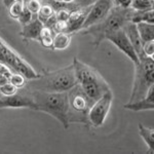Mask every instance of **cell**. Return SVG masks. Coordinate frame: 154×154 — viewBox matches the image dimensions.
<instances>
[{
	"instance_id": "obj_30",
	"label": "cell",
	"mask_w": 154,
	"mask_h": 154,
	"mask_svg": "<svg viewBox=\"0 0 154 154\" xmlns=\"http://www.w3.org/2000/svg\"><path fill=\"white\" fill-rule=\"evenodd\" d=\"M97 0H74L75 4L79 8H83V7H88L91 6L94 2H96Z\"/></svg>"
},
{
	"instance_id": "obj_23",
	"label": "cell",
	"mask_w": 154,
	"mask_h": 154,
	"mask_svg": "<svg viewBox=\"0 0 154 154\" xmlns=\"http://www.w3.org/2000/svg\"><path fill=\"white\" fill-rule=\"evenodd\" d=\"M54 14V9L51 8V6H49L48 4H43V5H41L38 14H37V18L44 24L46 22V20H48L49 17L53 16Z\"/></svg>"
},
{
	"instance_id": "obj_26",
	"label": "cell",
	"mask_w": 154,
	"mask_h": 154,
	"mask_svg": "<svg viewBox=\"0 0 154 154\" xmlns=\"http://www.w3.org/2000/svg\"><path fill=\"white\" fill-rule=\"evenodd\" d=\"M34 16H35V14H32V12L30 11L26 6H25V7H24V9H23V11H22V12H21V14L19 16L18 20H19L20 23H21V24L24 26V25L28 24L29 22H31V21H32V19L34 18Z\"/></svg>"
},
{
	"instance_id": "obj_14",
	"label": "cell",
	"mask_w": 154,
	"mask_h": 154,
	"mask_svg": "<svg viewBox=\"0 0 154 154\" xmlns=\"http://www.w3.org/2000/svg\"><path fill=\"white\" fill-rule=\"evenodd\" d=\"M154 86H150L148 89L146 96L143 99L133 102V103H128L125 105V109L131 111H142V110H153L154 109V99H153V88Z\"/></svg>"
},
{
	"instance_id": "obj_29",
	"label": "cell",
	"mask_w": 154,
	"mask_h": 154,
	"mask_svg": "<svg viewBox=\"0 0 154 154\" xmlns=\"http://www.w3.org/2000/svg\"><path fill=\"white\" fill-rule=\"evenodd\" d=\"M69 14H70V11H65V9H60V11H56V18L58 21H61V22H66L67 19H68L69 17Z\"/></svg>"
},
{
	"instance_id": "obj_22",
	"label": "cell",
	"mask_w": 154,
	"mask_h": 154,
	"mask_svg": "<svg viewBox=\"0 0 154 154\" xmlns=\"http://www.w3.org/2000/svg\"><path fill=\"white\" fill-rule=\"evenodd\" d=\"M24 0H16V1L12 2L11 6H9V14H11V18L18 19L22 11L24 9Z\"/></svg>"
},
{
	"instance_id": "obj_7",
	"label": "cell",
	"mask_w": 154,
	"mask_h": 154,
	"mask_svg": "<svg viewBox=\"0 0 154 154\" xmlns=\"http://www.w3.org/2000/svg\"><path fill=\"white\" fill-rule=\"evenodd\" d=\"M0 63L8 65L14 72L22 74L28 80L34 79L38 76L34 69L18 54L9 48L1 39H0Z\"/></svg>"
},
{
	"instance_id": "obj_25",
	"label": "cell",
	"mask_w": 154,
	"mask_h": 154,
	"mask_svg": "<svg viewBox=\"0 0 154 154\" xmlns=\"http://www.w3.org/2000/svg\"><path fill=\"white\" fill-rule=\"evenodd\" d=\"M18 89H19L18 88H16V86H14V84H11L9 81H7V82L0 85V93H1L3 96L14 95V94L18 91Z\"/></svg>"
},
{
	"instance_id": "obj_18",
	"label": "cell",
	"mask_w": 154,
	"mask_h": 154,
	"mask_svg": "<svg viewBox=\"0 0 154 154\" xmlns=\"http://www.w3.org/2000/svg\"><path fill=\"white\" fill-rule=\"evenodd\" d=\"M131 22L134 24H138L141 22L148 24H154V11L149 9V11H134L131 16Z\"/></svg>"
},
{
	"instance_id": "obj_1",
	"label": "cell",
	"mask_w": 154,
	"mask_h": 154,
	"mask_svg": "<svg viewBox=\"0 0 154 154\" xmlns=\"http://www.w3.org/2000/svg\"><path fill=\"white\" fill-rule=\"evenodd\" d=\"M77 84V79L74 73L73 65L66 67L61 70H57L43 75H38L31 79L25 86L29 91H40L46 93H63Z\"/></svg>"
},
{
	"instance_id": "obj_3",
	"label": "cell",
	"mask_w": 154,
	"mask_h": 154,
	"mask_svg": "<svg viewBox=\"0 0 154 154\" xmlns=\"http://www.w3.org/2000/svg\"><path fill=\"white\" fill-rule=\"evenodd\" d=\"M73 68L77 83L93 102L97 101L103 96V94L110 89L107 82L98 72L91 67L81 63L76 58L73 60Z\"/></svg>"
},
{
	"instance_id": "obj_9",
	"label": "cell",
	"mask_w": 154,
	"mask_h": 154,
	"mask_svg": "<svg viewBox=\"0 0 154 154\" xmlns=\"http://www.w3.org/2000/svg\"><path fill=\"white\" fill-rule=\"evenodd\" d=\"M113 6V0H97L96 2H94L89 7L88 14L84 20L81 30H84L102 22L108 16Z\"/></svg>"
},
{
	"instance_id": "obj_6",
	"label": "cell",
	"mask_w": 154,
	"mask_h": 154,
	"mask_svg": "<svg viewBox=\"0 0 154 154\" xmlns=\"http://www.w3.org/2000/svg\"><path fill=\"white\" fill-rule=\"evenodd\" d=\"M68 94V121L88 125V111L94 102L85 95L78 83L67 91Z\"/></svg>"
},
{
	"instance_id": "obj_2",
	"label": "cell",
	"mask_w": 154,
	"mask_h": 154,
	"mask_svg": "<svg viewBox=\"0 0 154 154\" xmlns=\"http://www.w3.org/2000/svg\"><path fill=\"white\" fill-rule=\"evenodd\" d=\"M29 91V89H28ZM30 95L36 105L37 111H42L54 116L68 128V94L63 93H46L40 91H29Z\"/></svg>"
},
{
	"instance_id": "obj_8",
	"label": "cell",
	"mask_w": 154,
	"mask_h": 154,
	"mask_svg": "<svg viewBox=\"0 0 154 154\" xmlns=\"http://www.w3.org/2000/svg\"><path fill=\"white\" fill-rule=\"evenodd\" d=\"M113 101V94L111 89H108L101 98L94 102L88 111V122L95 128L103 125L104 121L108 115Z\"/></svg>"
},
{
	"instance_id": "obj_15",
	"label": "cell",
	"mask_w": 154,
	"mask_h": 154,
	"mask_svg": "<svg viewBox=\"0 0 154 154\" xmlns=\"http://www.w3.org/2000/svg\"><path fill=\"white\" fill-rule=\"evenodd\" d=\"M43 23L37 18V14L32 19L31 22L28 24L24 25L23 30L21 32V36L24 38L33 39V40H39V36H40V32L43 28Z\"/></svg>"
},
{
	"instance_id": "obj_16",
	"label": "cell",
	"mask_w": 154,
	"mask_h": 154,
	"mask_svg": "<svg viewBox=\"0 0 154 154\" xmlns=\"http://www.w3.org/2000/svg\"><path fill=\"white\" fill-rule=\"evenodd\" d=\"M137 30H138L139 36H140L141 40L143 43L150 40H154V26L153 24H148V23H141L136 24Z\"/></svg>"
},
{
	"instance_id": "obj_17",
	"label": "cell",
	"mask_w": 154,
	"mask_h": 154,
	"mask_svg": "<svg viewBox=\"0 0 154 154\" xmlns=\"http://www.w3.org/2000/svg\"><path fill=\"white\" fill-rule=\"evenodd\" d=\"M139 133L140 136L142 137V139L145 141V143L148 146V153H154V131L153 128H149L144 126L143 125L139 123Z\"/></svg>"
},
{
	"instance_id": "obj_32",
	"label": "cell",
	"mask_w": 154,
	"mask_h": 154,
	"mask_svg": "<svg viewBox=\"0 0 154 154\" xmlns=\"http://www.w3.org/2000/svg\"><path fill=\"white\" fill-rule=\"evenodd\" d=\"M14 1H16V0H3V4H4V5H5L6 7H9V6H11V4Z\"/></svg>"
},
{
	"instance_id": "obj_20",
	"label": "cell",
	"mask_w": 154,
	"mask_h": 154,
	"mask_svg": "<svg viewBox=\"0 0 154 154\" xmlns=\"http://www.w3.org/2000/svg\"><path fill=\"white\" fill-rule=\"evenodd\" d=\"M53 30L48 27L43 26L40 32V36H39V40L42 45L46 48H51L53 46Z\"/></svg>"
},
{
	"instance_id": "obj_12",
	"label": "cell",
	"mask_w": 154,
	"mask_h": 154,
	"mask_svg": "<svg viewBox=\"0 0 154 154\" xmlns=\"http://www.w3.org/2000/svg\"><path fill=\"white\" fill-rule=\"evenodd\" d=\"M89 7H83V8H77L72 11L69 14V17L66 21V33H73L78 30H81L82 24L88 14Z\"/></svg>"
},
{
	"instance_id": "obj_5",
	"label": "cell",
	"mask_w": 154,
	"mask_h": 154,
	"mask_svg": "<svg viewBox=\"0 0 154 154\" xmlns=\"http://www.w3.org/2000/svg\"><path fill=\"white\" fill-rule=\"evenodd\" d=\"M135 79H134L133 91L128 103L137 102L146 96L150 86L153 85L154 78V60L151 57H143L139 64L135 65Z\"/></svg>"
},
{
	"instance_id": "obj_31",
	"label": "cell",
	"mask_w": 154,
	"mask_h": 154,
	"mask_svg": "<svg viewBox=\"0 0 154 154\" xmlns=\"http://www.w3.org/2000/svg\"><path fill=\"white\" fill-rule=\"evenodd\" d=\"M113 3H114V6L128 8V7H131V0H113Z\"/></svg>"
},
{
	"instance_id": "obj_27",
	"label": "cell",
	"mask_w": 154,
	"mask_h": 154,
	"mask_svg": "<svg viewBox=\"0 0 154 154\" xmlns=\"http://www.w3.org/2000/svg\"><path fill=\"white\" fill-rule=\"evenodd\" d=\"M143 53L145 56L153 58L154 54V40L147 41L143 43Z\"/></svg>"
},
{
	"instance_id": "obj_24",
	"label": "cell",
	"mask_w": 154,
	"mask_h": 154,
	"mask_svg": "<svg viewBox=\"0 0 154 154\" xmlns=\"http://www.w3.org/2000/svg\"><path fill=\"white\" fill-rule=\"evenodd\" d=\"M9 82L11 84H14L16 88H24L25 84H26L27 80L26 78L20 73H11V77H9Z\"/></svg>"
},
{
	"instance_id": "obj_11",
	"label": "cell",
	"mask_w": 154,
	"mask_h": 154,
	"mask_svg": "<svg viewBox=\"0 0 154 154\" xmlns=\"http://www.w3.org/2000/svg\"><path fill=\"white\" fill-rule=\"evenodd\" d=\"M105 39L110 40L112 42L116 48L120 49L123 54H126V56L133 61V63L135 64V65L139 64V62H140L139 57L137 56L135 49H134L131 41L128 40V36H126V34L125 33L122 28L116 30V31H114V32H111V33L106 34Z\"/></svg>"
},
{
	"instance_id": "obj_28",
	"label": "cell",
	"mask_w": 154,
	"mask_h": 154,
	"mask_svg": "<svg viewBox=\"0 0 154 154\" xmlns=\"http://www.w3.org/2000/svg\"><path fill=\"white\" fill-rule=\"evenodd\" d=\"M26 7L33 14H37L39 11V9H40V7H41V3L38 1V0H29Z\"/></svg>"
},
{
	"instance_id": "obj_33",
	"label": "cell",
	"mask_w": 154,
	"mask_h": 154,
	"mask_svg": "<svg viewBox=\"0 0 154 154\" xmlns=\"http://www.w3.org/2000/svg\"><path fill=\"white\" fill-rule=\"evenodd\" d=\"M0 96H2V94H1V93H0Z\"/></svg>"
},
{
	"instance_id": "obj_19",
	"label": "cell",
	"mask_w": 154,
	"mask_h": 154,
	"mask_svg": "<svg viewBox=\"0 0 154 154\" xmlns=\"http://www.w3.org/2000/svg\"><path fill=\"white\" fill-rule=\"evenodd\" d=\"M71 42V36L68 35V33H57V35L53 38V48L54 49H65L69 46Z\"/></svg>"
},
{
	"instance_id": "obj_4",
	"label": "cell",
	"mask_w": 154,
	"mask_h": 154,
	"mask_svg": "<svg viewBox=\"0 0 154 154\" xmlns=\"http://www.w3.org/2000/svg\"><path fill=\"white\" fill-rule=\"evenodd\" d=\"M134 11H135L131 7L122 8L119 6H113L103 21L84 29L85 31H83V34H91L95 37L94 44L98 45L102 40L105 39L106 34L123 28L128 22H131Z\"/></svg>"
},
{
	"instance_id": "obj_10",
	"label": "cell",
	"mask_w": 154,
	"mask_h": 154,
	"mask_svg": "<svg viewBox=\"0 0 154 154\" xmlns=\"http://www.w3.org/2000/svg\"><path fill=\"white\" fill-rule=\"evenodd\" d=\"M0 108H30L37 110L28 89L21 93L18 91L11 96H0Z\"/></svg>"
},
{
	"instance_id": "obj_13",
	"label": "cell",
	"mask_w": 154,
	"mask_h": 154,
	"mask_svg": "<svg viewBox=\"0 0 154 154\" xmlns=\"http://www.w3.org/2000/svg\"><path fill=\"white\" fill-rule=\"evenodd\" d=\"M122 29H123V31H125V33L126 34V36H128V40L131 41L137 56L139 57V60L141 58H143V57H145V54L143 53V42L141 40L140 36H139L136 24L131 23V22H128V23L123 26Z\"/></svg>"
},
{
	"instance_id": "obj_21",
	"label": "cell",
	"mask_w": 154,
	"mask_h": 154,
	"mask_svg": "<svg viewBox=\"0 0 154 154\" xmlns=\"http://www.w3.org/2000/svg\"><path fill=\"white\" fill-rule=\"evenodd\" d=\"M154 0H131V7L136 11H143L153 9Z\"/></svg>"
}]
</instances>
